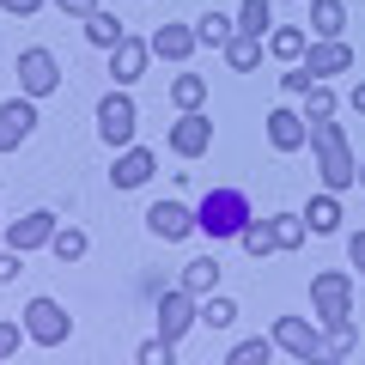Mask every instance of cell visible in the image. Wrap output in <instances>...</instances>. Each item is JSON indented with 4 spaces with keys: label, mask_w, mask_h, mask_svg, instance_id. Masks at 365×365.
Instances as JSON below:
<instances>
[{
    "label": "cell",
    "mask_w": 365,
    "mask_h": 365,
    "mask_svg": "<svg viewBox=\"0 0 365 365\" xmlns=\"http://www.w3.org/2000/svg\"><path fill=\"white\" fill-rule=\"evenodd\" d=\"M311 153H317V177H323V189L347 195L353 182H359V158H353V146H347V128H341L335 116L311 122Z\"/></svg>",
    "instance_id": "6da1fadb"
},
{
    "label": "cell",
    "mask_w": 365,
    "mask_h": 365,
    "mask_svg": "<svg viewBox=\"0 0 365 365\" xmlns=\"http://www.w3.org/2000/svg\"><path fill=\"white\" fill-rule=\"evenodd\" d=\"M244 220H250V195L244 189H207L201 207H195V232H207L213 244H220V237H237Z\"/></svg>",
    "instance_id": "7a4b0ae2"
},
{
    "label": "cell",
    "mask_w": 365,
    "mask_h": 365,
    "mask_svg": "<svg viewBox=\"0 0 365 365\" xmlns=\"http://www.w3.org/2000/svg\"><path fill=\"white\" fill-rule=\"evenodd\" d=\"M311 317L323 329H335V323H353V274H341V268H323L311 280Z\"/></svg>",
    "instance_id": "3957f363"
},
{
    "label": "cell",
    "mask_w": 365,
    "mask_h": 365,
    "mask_svg": "<svg viewBox=\"0 0 365 365\" xmlns=\"http://www.w3.org/2000/svg\"><path fill=\"white\" fill-rule=\"evenodd\" d=\"M134 128H140V110H134L128 86L104 91V98H98V140H104L110 153H122V146H134Z\"/></svg>",
    "instance_id": "277c9868"
},
{
    "label": "cell",
    "mask_w": 365,
    "mask_h": 365,
    "mask_svg": "<svg viewBox=\"0 0 365 365\" xmlns=\"http://www.w3.org/2000/svg\"><path fill=\"white\" fill-rule=\"evenodd\" d=\"M25 335H31V347H61V341L73 335V317L61 311V299L37 292V299L25 304Z\"/></svg>",
    "instance_id": "5b68a950"
},
{
    "label": "cell",
    "mask_w": 365,
    "mask_h": 365,
    "mask_svg": "<svg viewBox=\"0 0 365 365\" xmlns=\"http://www.w3.org/2000/svg\"><path fill=\"white\" fill-rule=\"evenodd\" d=\"M268 335H274L280 353H292V359H304V365L323 359V323H317V317H274Z\"/></svg>",
    "instance_id": "8992f818"
},
{
    "label": "cell",
    "mask_w": 365,
    "mask_h": 365,
    "mask_svg": "<svg viewBox=\"0 0 365 365\" xmlns=\"http://www.w3.org/2000/svg\"><path fill=\"white\" fill-rule=\"evenodd\" d=\"M195 323H201V299H195L189 287L158 292V335H165V341H182Z\"/></svg>",
    "instance_id": "52a82bcc"
},
{
    "label": "cell",
    "mask_w": 365,
    "mask_h": 365,
    "mask_svg": "<svg viewBox=\"0 0 365 365\" xmlns=\"http://www.w3.org/2000/svg\"><path fill=\"white\" fill-rule=\"evenodd\" d=\"M165 146H170L177 158H201V153L213 146V116H201V110H182V116L170 122Z\"/></svg>",
    "instance_id": "ba28073f"
},
{
    "label": "cell",
    "mask_w": 365,
    "mask_h": 365,
    "mask_svg": "<svg viewBox=\"0 0 365 365\" xmlns=\"http://www.w3.org/2000/svg\"><path fill=\"white\" fill-rule=\"evenodd\" d=\"M31 134H37V98H25V91H19V98H6V104H0V153H19Z\"/></svg>",
    "instance_id": "9c48e42d"
},
{
    "label": "cell",
    "mask_w": 365,
    "mask_h": 365,
    "mask_svg": "<svg viewBox=\"0 0 365 365\" xmlns=\"http://www.w3.org/2000/svg\"><path fill=\"white\" fill-rule=\"evenodd\" d=\"M55 232H61V213H55V207H31L25 220L6 225V244L31 256V250H49V237H55Z\"/></svg>",
    "instance_id": "30bf717a"
},
{
    "label": "cell",
    "mask_w": 365,
    "mask_h": 365,
    "mask_svg": "<svg viewBox=\"0 0 365 365\" xmlns=\"http://www.w3.org/2000/svg\"><path fill=\"white\" fill-rule=\"evenodd\" d=\"M55 86H61V61H55L49 49H25L19 55V91H25V98H49Z\"/></svg>",
    "instance_id": "8fae6325"
},
{
    "label": "cell",
    "mask_w": 365,
    "mask_h": 365,
    "mask_svg": "<svg viewBox=\"0 0 365 365\" xmlns=\"http://www.w3.org/2000/svg\"><path fill=\"white\" fill-rule=\"evenodd\" d=\"M304 73H311V79H335V73H353V49H347V43H341V37H317L311 43V49H304Z\"/></svg>",
    "instance_id": "7c38bea8"
},
{
    "label": "cell",
    "mask_w": 365,
    "mask_h": 365,
    "mask_svg": "<svg viewBox=\"0 0 365 365\" xmlns=\"http://www.w3.org/2000/svg\"><path fill=\"white\" fill-rule=\"evenodd\" d=\"M268 146L274 153H304L311 146V122H304V110H268Z\"/></svg>",
    "instance_id": "4fadbf2b"
},
{
    "label": "cell",
    "mask_w": 365,
    "mask_h": 365,
    "mask_svg": "<svg viewBox=\"0 0 365 365\" xmlns=\"http://www.w3.org/2000/svg\"><path fill=\"white\" fill-rule=\"evenodd\" d=\"M146 232L165 237V244H182V237L195 232V207H182V201H153V207H146Z\"/></svg>",
    "instance_id": "5bb4252c"
},
{
    "label": "cell",
    "mask_w": 365,
    "mask_h": 365,
    "mask_svg": "<svg viewBox=\"0 0 365 365\" xmlns=\"http://www.w3.org/2000/svg\"><path fill=\"white\" fill-rule=\"evenodd\" d=\"M146 61H153V43H140V37H122L116 49H110V79H116V86H134V79L146 73Z\"/></svg>",
    "instance_id": "9a60e30c"
},
{
    "label": "cell",
    "mask_w": 365,
    "mask_h": 365,
    "mask_svg": "<svg viewBox=\"0 0 365 365\" xmlns=\"http://www.w3.org/2000/svg\"><path fill=\"white\" fill-rule=\"evenodd\" d=\"M146 43H153V55H158V61H189V55L201 49L195 25H158V31H153Z\"/></svg>",
    "instance_id": "2e32d148"
},
{
    "label": "cell",
    "mask_w": 365,
    "mask_h": 365,
    "mask_svg": "<svg viewBox=\"0 0 365 365\" xmlns=\"http://www.w3.org/2000/svg\"><path fill=\"white\" fill-rule=\"evenodd\" d=\"M153 170H158V158L146 153V146H122L110 182H116V189H140V182H153Z\"/></svg>",
    "instance_id": "e0dca14e"
},
{
    "label": "cell",
    "mask_w": 365,
    "mask_h": 365,
    "mask_svg": "<svg viewBox=\"0 0 365 365\" xmlns=\"http://www.w3.org/2000/svg\"><path fill=\"white\" fill-rule=\"evenodd\" d=\"M262 43L268 37H250V31H232V43H225V67H232V73H256L262 67Z\"/></svg>",
    "instance_id": "ac0fdd59"
},
{
    "label": "cell",
    "mask_w": 365,
    "mask_h": 365,
    "mask_svg": "<svg viewBox=\"0 0 365 365\" xmlns=\"http://www.w3.org/2000/svg\"><path fill=\"white\" fill-rule=\"evenodd\" d=\"M304 225H311L317 237H335V232H341V195H335V189L311 195V207H304Z\"/></svg>",
    "instance_id": "d6986e66"
},
{
    "label": "cell",
    "mask_w": 365,
    "mask_h": 365,
    "mask_svg": "<svg viewBox=\"0 0 365 365\" xmlns=\"http://www.w3.org/2000/svg\"><path fill=\"white\" fill-rule=\"evenodd\" d=\"M79 25H86V43H91V49H116V43L128 37V25H122V19L110 13V6H98V13H91V19H79Z\"/></svg>",
    "instance_id": "ffe728a7"
},
{
    "label": "cell",
    "mask_w": 365,
    "mask_h": 365,
    "mask_svg": "<svg viewBox=\"0 0 365 365\" xmlns=\"http://www.w3.org/2000/svg\"><path fill=\"white\" fill-rule=\"evenodd\" d=\"M304 49H311V31H299V25H274L268 31V55L274 61H304Z\"/></svg>",
    "instance_id": "44dd1931"
},
{
    "label": "cell",
    "mask_w": 365,
    "mask_h": 365,
    "mask_svg": "<svg viewBox=\"0 0 365 365\" xmlns=\"http://www.w3.org/2000/svg\"><path fill=\"white\" fill-rule=\"evenodd\" d=\"M177 287H189L195 299L220 292V262H213V256H195V262H182V280H177Z\"/></svg>",
    "instance_id": "7402d4cb"
},
{
    "label": "cell",
    "mask_w": 365,
    "mask_h": 365,
    "mask_svg": "<svg viewBox=\"0 0 365 365\" xmlns=\"http://www.w3.org/2000/svg\"><path fill=\"white\" fill-rule=\"evenodd\" d=\"M347 31V6L341 0H311V37H341Z\"/></svg>",
    "instance_id": "603a6c76"
},
{
    "label": "cell",
    "mask_w": 365,
    "mask_h": 365,
    "mask_svg": "<svg viewBox=\"0 0 365 365\" xmlns=\"http://www.w3.org/2000/svg\"><path fill=\"white\" fill-rule=\"evenodd\" d=\"M86 250H91V237L79 232V225H61V232L49 237V256L61 262V268H67V262H86Z\"/></svg>",
    "instance_id": "cb8c5ba5"
},
{
    "label": "cell",
    "mask_w": 365,
    "mask_h": 365,
    "mask_svg": "<svg viewBox=\"0 0 365 365\" xmlns=\"http://www.w3.org/2000/svg\"><path fill=\"white\" fill-rule=\"evenodd\" d=\"M232 31H237V19H225V13H201V19H195L201 49H225V43H232Z\"/></svg>",
    "instance_id": "d4e9b609"
},
{
    "label": "cell",
    "mask_w": 365,
    "mask_h": 365,
    "mask_svg": "<svg viewBox=\"0 0 365 365\" xmlns=\"http://www.w3.org/2000/svg\"><path fill=\"white\" fill-rule=\"evenodd\" d=\"M237 244H244L250 256H274V250H280V244H274V220H256V213H250L244 232H237Z\"/></svg>",
    "instance_id": "484cf974"
},
{
    "label": "cell",
    "mask_w": 365,
    "mask_h": 365,
    "mask_svg": "<svg viewBox=\"0 0 365 365\" xmlns=\"http://www.w3.org/2000/svg\"><path fill=\"white\" fill-rule=\"evenodd\" d=\"M274 353H280V347H274V335H250V341H237V347L225 353V365H268Z\"/></svg>",
    "instance_id": "4316f807"
},
{
    "label": "cell",
    "mask_w": 365,
    "mask_h": 365,
    "mask_svg": "<svg viewBox=\"0 0 365 365\" xmlns=\"http://www.w3.org/2000/svg\"><path fill=\"white\" fill-rule=\"evenodd\" d=\"M170 104H177V110H201V104H207V79H201V73H177V79H170Z\"/></svg>",
    "instance_id": "83f0119b"
},
{
    "label": "cell",
    "mask_w": 365,
    "mask_h": 365,
    "mask_svg": "<svg viewBox=\"0 0 365 365\" xmlns=\"http://www.w3.org/2000/svg\"><path fill=\"white\" fill-rule=\"evenodd\" d=\"M237 31L268 37V31H274V0H244V6H237Z\"/></svg>",
    "instance_id": "f1b7e54d"
},
{
    "label": "cell",
    "mask_w": 365,
    "mask_h": 365,
    "mask_svg": "<svg viewBox=\"0 0 365 365\" xmlns=\"http://www.w3.org/2000/svg\"><path fill=\"white\" fill-rule=\"evenodd\" d=\"M268 220H274V244H280V250H299L304 237H311L304 213H268Z\"/></svg>",
    "instance_id": "f546056e"
},
{
    "label": "cell",
    "mask_w": 365,
    "mask_h": 365,
    "mask_svg": "<svg viewBox=\"0 0 365 365\" xmlns=\"http://www.w3.org/2000/svg\"><path fill=\"white\" fill-rule=\"evenodd\" d=\"M232 323H237V304L225 292H207L201 299V329H232Z\"/></svg>",
    "instance_id": "4dcf8cb0"
},
{
    "label": "cell",
    "mask_w": 365,
    "mask_h": 365,
    "mask_svg": "<svg viewBox=\"0 0 365 365\" xmlns=\"http://www.w3.org/2000/svg\"><path fill=\"white\" fill-rule=\"evenodd\" d=\"M323 116H335V91H329V79H317L304 91V122H323Z\"/></svg>",
    "instance_id": "1f68e13d"
},
{
    "label": "cell",
    "mask_w": 365,
    "mask_h": 365,
    "mask_svg": "<svg viewBox=\"0 0 365 365\" xmlns=\"http://www.w3.org/2000/svg\"><path fill=\"white\" fill-rule=\"evenodd\" d=\"M353 347H359V335H353V323H335V329L323 335V359H347Z\"/></svg>",
    "instance_id": "d6a6232c"
},
{
    "label": "cell",
    "mask_w": 365,
    "mask_h": 365,
    "mask_svg": "<svg viewBox=\"0 0 365 365\" xmlns=\"http://www.w3.org/2000/svg\"><path fill=\"white\" fill-rule=\"evenodd\" d=\"M140 365H177V341H165V335L140 341Z\"/></svg>",
    "instance_id": "836d02e7"
},
{
    "label": "cell",
    "mask_w": 365,
    "mask_h": 365,
    "mask_svg": "<svg viewBox=\"0 0 365 365\" xmlns=\"http://www.w3.org/2000/svg\"><path fill=\"white\" fill-rule=\"evenodd\" d=\"M19 274H25V250H13V244H6V250H0V287H13Z\"/></svg>",
    "instance_id": "e575fe53"
},
{
    "label": "cell",
    "mask_w": 365,
    "mask_h": 365,
    "mask_svg": "<svg viewBox=\"0 0 365 365\" xmlns=\"http://www.w3.org/2000/svg\"><path fill=\"white\" fill-rule=\"evenodd\" d=\"M19 341H31V335H25V317H19V323H0V359H13Z\"/></svg>",
    "instance_id": "d590c367"
},
{
    "label": "cell",
    "mask_w": 365,
    "mask_h": 365,
    "mask_svg": "<svg viewBox=\"0 0 365 365\" xmlns=\"http://www.w3.org/2000/svg\"><path fill=\"white\" fill-rule=\"evenodd\" d=\"M55 13H61V19H91V13H98V0H55Z\"/></svg>",
    "instance_id": "8d00e7d4"
},
{
    "label": "cell",
    "mask_w": 365,
    "mask_h": 365,
    "mask_svg": "<svg viewBox=\"0 0 365 365\" xmlns=\"http://www.w3.org/2000/svg\"><path fill=\"white\" fill-rule=\"evenodd\" d=\"M0 6H6V13H13V19H37L43 6H49V0H0Z\"/></svg>",
    "instance_id": "74e56055"
},
{
    "label": "cell",
    "mask_w": 365,
    "mask_h": 365,
    "mask_svg": "<svg viewBox=\"0 0 365 365\" xmlns=\"http://www.w3.org/2000/svg\"><path fill=\"white\" fill-rule=\"evenodd\" d=\"M347 256H353V268H359V274H365V225H359V232H353V237H347Z\"/></svg>",
    "instance_id": "f35d334b"
},
{
    "label": "cell",
    "mask_w": 365,
    "mask_h": 365,
    "mask_svg": "<svg viewBox=\"0 0 365 365\" xmlns=\"http://www.w3.org/2000/svg\"><path fill=\"white\" fill-rule=\"evenodd\" d=\"M347 104H353V116H365V79H353V91H347Z\"/></svg>",
    "instance_id": "ab89813d"
},
{
    "label": "cell",
    "mask_w": 365,
    "mask_h": 365,
    "mask_svg": "<svg viewBox=\"0 0 365 365\" xmlns=\"http://www.w3.org/2000/svg\"><path fill=\"white\" fill-rule=\"evenodd\" d=\"M359 189H365V158H359Z\"/></svg>",
    "instance_id": "60d3db41"
}]
</instances>
